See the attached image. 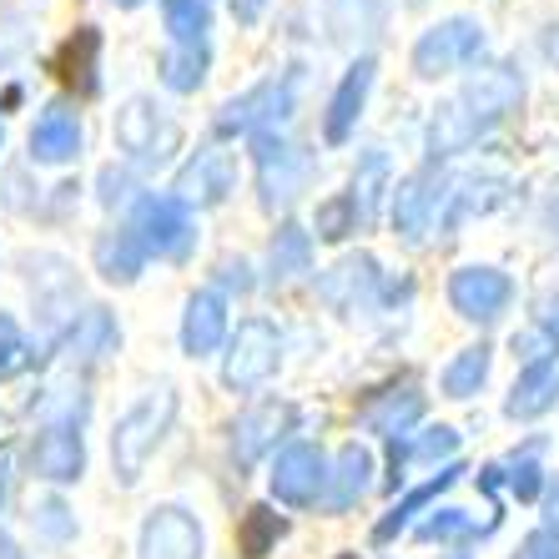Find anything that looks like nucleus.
I'll list each match as a JSON object with an SVG mask.
<instances>
[{"mask_svg":"<svg viewBox=\"0 0 559 559\" xmlns=\"http://www.w3.org/2000/svg\"><path fill=\"white\" fill-rule=\"evenodd\" d=\"M559 399V368L555 364H530L520 373V383H514V393H509L504 414L509 418H539L549 414Z\"/></svg>","mask_w":559,"mask_h":559,"instance_id":"obj_22","label":"nucleus"},{"mask_svg":"<svg viewBox=\"0 0 559 559\" xmlns=\"http://www.w3.org/2000/svg\"><path fill=\"white\" fill-rule=\"evenodd\" d=\"M81 468H86V443H81V418L61 414L51 418L46 429L31 443V474L51 484H76Z\"/></svg>","mask_w":559,"mask_h":559,"instance_id":"obj_8","label":"nucleus"},{"mask_svg":"<svg viewBox=\"0 0 559 559\" xmlns=\"http://www.w3.org/2000/svg\"><path fill=\"white\" fill-rule=\"evenodd\" d=\"M136 559H202V524L192 509H152L142 520V534H136Z\"/></svg>","mask_w":559,"mask_h":559,"instance_id":"obj_9","label":"nucleus"},{"mask_svg":"<svg viewBox=\"0 0 559 559\" xmlns=\"http://www.w3.org/2000/svg\"><path fill=\"white\" fill-rule=\"evenodd\" d=\"M252 162H258V192H262V207L267 212L298 202V192L312 177V156L298 152L283 131H258V136H252Z\"/></svg>","mask_w":559,"mask_h":559,"instance_id":"obj_5","label":"nucleus"},{"mask_svg":"<svg viewBox=\"0 0 559 559\" xmlns=\"http://www.w3.org/2000/svg\"><path fill=\"white\" fill-rule=\"evenodd\" d=\"M389 192V156L378 152H364V162H358V171H353V212H358V227H368L378 212V197Z\"/></svg>","mask_w":559,"mask_h":559,"instance_id":"obj_26","label":"nucleus"},{"mask_svg":"<svg viewBox=\"0 0 559 559\" xmlns=\"http://www.w3.org/2000/svg\"><path fill=\"white\" fill-rule=\"evenodd\" d=\"M167 26L177 46H202L207 40V5L202 0H167Z\"/></svg>","mask_w":559,"mask_h":559,"instance_id":"obj_31","label":"nucleus"},{"mask_svg":"<svg viewBox=\"0 0 559 559\" xmlns=\"http://www.w3.org/2000/svg\"><path fill=\"white\" fill-rule=\"evenodd\" d=\"M338 559H358V555H338Z\"/></svg>","mask_w":559,"mask_h":559,"instance_id":"obj_44","label":"nucleus"},{"mask_svg":"<svg viewBox=\"0 0 559 559\" xmlns=\"http://www.w3.org/2000/svg\"><path fill=\"white\" fill-rule=\"evenodd\" d=\"M102 202L106 207H136V192H131V171H117V167H106L102 171Z\"/></svg>","mask_w":559,"mask_h":559,"instance_id":"obj_37","label":"nucleus"},{"mask_svg":"<svg viewBox=\"0 0 559 559\" xmlns=\"http://www.w3.org/2000/svg\"><path fill=\"white\" fill-rule=\"evenodd\" d=\"M514 559H559V530H534Z\"/></svg>","mask_w":559,"mask_h":559,"instance_id":"obj_38","label":"nucleus"},{"mask_svg":"<svg viewBox=\"0 0 559 559\" xmlns=\"http://www.w3.org/2000/svg\"><path fill=\"white\" fill-rule=\"evenodd\" d=\"M0 146H5V127H0Z\"/></svg>","mask_w":559,"mask_h":559,"instance_id":"obj_43","label":"nucleus"},{"mask_svg":"<svg viewBox=\"0 0 559 559\" xmlns=\"http://www.w3.org/2000/svg\"><path fill=\"white\" fill-rule=\"evenodd\" d=\"M534 328H545L549 338L559 343V293H545V298L534 302Z\"/></svg>","mask_w":559,"mask_h":559,"instance_id":"obj_39","label":"nucleus"},{"mask_svg":"<svg viewBox=\"0 0 559 559\" xmlns=\"http://www.w3.org/2000/svg\"><path fill=\"white\" fill-rule=\"evenodd\" d=\"M171 424H177V389H152L142 404H131L117 418V429H111V474H117V484H127V489L142 484L146 464L171 433Z\"/></svg>","mask_w":559,"mask_h":559,"instance_id":"obj_1","label":"nucleus"},{"mask_svg":"<svg viewBox=\"0 0 559 559\" xmlns=\"http://www.w3.org/2000/svg\"><path fill=\"white\" fill-rule=\"evenodd\" d=\"M277 364H283L277 328L267 318H242L237 333L227 338V353H222V383L233 393H252L277 373Z\"/></svg>","mask_w":559,"mask_h":559,"instance_id":"obj_3","label":"nucleus"},{"mask_svg":"<svg viewBox=\"0 0 559 559\" xmlns=\"http://www.w3.org/2000/svg\"><path fill=\"white\" fill-rule=\"evenodd\" d=\"M489 364H495V353L484 348V343L464 348L454 364L443 368V393H449V399H474V393L484 389V378H489Z\"/></svg>","mask_w":559,"mask_h":559,"instance_id":"obj_28","label":"nucleus"},{"mask_svg":"<svg viewBox=\"0 0 559 559\" xmlns=\"http://www.w3.org/2000/svg\"><path fill=\"white\" fill-rule=\"evenodd\" d=\"M31 343L26 333H21V323H15L11 312H0V378H15L21 368H31Z\"/></svg>","mask_w":559,"mask_h":559,"instance_id":"obj_32","label":"nucleus"},{"mask_svg":"<svg viewBox=\"0 0 559 559\" xmlns=\"http://www.w3.org/2000/svg\"><path fill=\"white\" fill-rule=\"evenodd\" d=\"M368 92H373V61L364 56V61H358L348 76L338 81L333 102H328V117H323V142L328 146H343L353 136V127H358V117H364Z\"/></svg>","mask_w":559,"mask_h":559,"instance_id":"obj_17","label":"nucleus"},{"mask_svg":"<svg viewBox=\"0 0 559 559\" xmlns=\"http://www.w3.org/2000/svg\"><path fill=\"white\" fill-rule=\"evenodd\" d=\"M468 530H474V524H468L464 509H433V520L418 524L424 539H454V534H468Z\"/></svg>","mask_w":559,"mask_h":559,"instance_id":"obj_35","label":"nucleus"},{"mask_svg":"<svg viewBox=\"0 0 559 559\" xmlns=\"http://www.w3.org/2000/svg\"><path fill=\"white\" fill-rule=\"evenodd\" d=\"M418 414H424V393L408 383V389H393L383 399H373L364 408V424L373 433H383V439H393V433H408V424H418Z\"/></svg>","mask_w":559,"mask_h":559,"instance_id":"obj_23","label":"nucleus"},{"mask_svg":"<svg viewBox=\"0 0 559 559\" xmlns=\"http://www.w3.org/2000/svg\"><path fill=\"white\" fill-rule=\"evenodd\" d=\"M117 343H121V328L106 308H86L76 323L66 328V353L81 358V364H96L106 353H117Z\"/></svg>","mask_w":559,"mask_h":559,"instance_id":"obj_21","label":"nucleus"},{"mask_svg":"<svg viewBox=\"0 0 559 559\" xmlns=\"http://www.w3.org/2000/svg\"><path fill=\"white\" fill-rule=\"evenodd\" d=\"M283 534H287L283 514H273L267 504H258V509L242 514V524H237V549H242V559H267Z\"/></svg>","mask_w":559,"mask_h":559,"instance_id":"obj_27","label":"nucleus"},{"mask_svg":"<svg viewBox=\"0 0 559 559\" xmlns=\"http://www.w3.org/2000/svg\"><path fill=\"white\" fill-rule=\"evenodd\" d=\"M227 343V298L217 287H202L187 298L182 312V353L187 358H212Z\"/></svg>","mask_w":559,"mask_h":559,"instance_id":"obj_14","label":"nucleus"},{"mask_svg":"<svg viewBox=\"0 0 559 559\" xmlns=\"http://www.w3.org/2000/svg\"><path fill=\"white\" fill-rule=\"evenodd\" d=\"M509 298H514V283H509L499 267H459L449 277V302H454L459 318L468 323H495L504 318Z\"/></svg>","mask_w":559,"mask_h":559,"instance_id":"obj_11","label":"nucleus"},{"mask_svg":"<svg viewBox=\"0 0 559 559\" xmlns=\"http://www.w3.org/2000/svg\"><path fill=\"white\" fill-rule=\"evenodd\" d=\"M287 424H293V404L267 399V404L248 408V414L233 424V454H237V464H252L262 449H273V443L283 439Z\"/></svg>","mask_w":559,"mask_h":559,"instance_id":"obj_18","label":"nucleus"},{"mask_svg":"<svg viewBox=\"0 0 559 559\" xmlns=\"http://www.w3.org/2000/svg\"><path fill=\"white\" fill-rule=\"evenodd\" d=\"M368 489H373V454H368L364 443H348V449L338 454V464H333V474H328V499L323 504L333 509V514H343V509H353Z\"/></svg>","mask_w":559,"mask_h":559,"instance_id":"obj_19","label":"nucleus"},{"mask_svg":"<svg viewBox=\"0 0 559 559\" xmlns=\"http://www.w3.org/2000/svg\"><path fill=\"white\" fill-rule=\"evenodd\" d=\"M549 530H559V489L549 495Z\"/></svg>","mask_w":559,"mask_h":559,"instance_id":"obj_42","label":"nucleus"},{"mask_svg":"<svg viewBox=\"0 0 559 559\" xmlns=\"http://www.w3.org/2000/svg\"><path fill=\"white\" fill-rule=\"evenodd\" d=\"M267 267H273V283H293L312 267V237L302 233L298 222H283L273 237V248H267Z\"/></svg>","mask_w":559,"mask_h":559,"instance_id":"obj_24","label":"nucleus"},{"mask_svg":"<svg viewBox=\"0 0 559 559\" xmlns=\"http://www.w3.org/2000/svg\"><path fill=\"white\" fill-rule=\"evenodd\" d=\"M131 233L142 237L146 258H167V262H187L197 248V212L182 207L171 192H146L136 197V207H131Z\"/></svg>","mask_w":559,"mask_h":559,"instance_id":"obj_2","label":"nucleus"},{"mask_svg":"<svg viewBox=\"0 0 559 559\" xmlns=\"http://www.w3.org/2000/svg\"><path fill=\"white\" fill-rule=\"evenodd\" d=\"M348 233H358V212H353V197H333L318 207V237L323 242H343Z\"/></svg>","mask_w":559,"mask_h":559,"instance_id":"obj_33","label":"nucleus"},{"mask_svg":"<svg viewBox=\"0 0 559 559\" xmlns=\"http://www.w3.org/2000/svg\"><path fill=\"white\" fill-rule=\"evenodd\" d=\"M408 449V459H418V464H439V459H449L459 449V433L454 429H429V433H418L414 443H404Z\"/></svg>","mask_w":559,"mask_h":559,"instance_id":"obj_34","label":"nucleus"},{"mask_svg":"<svg viewBox=\"0 0 559 559\" xmlns=\"http://www.w3.org/2000/svg\"><path fill=\"white\" fill-rule=\"evenodd\" d=\"M81 156V117L71 106H46L31 127V162L40 167H66V162H76Z\"/></svg>","mask_w":559,"mask_h":559,"instance_id":"obj_15","label":"nucleus"},{"mask_svg":"<svg viewBox=\"0 0 559 559\" xmlns=\"http://www.w3.org/2000/svg\"><path fill=\"white\" fill-rule=\"evenodd\" d=\"M318 293H323L333 308L343 312V318H353V312H368L378 298V262L373 258H343L333 273H323V283H318Z\"/></svg>","mask_w":559,"mask_h":559,"instance_id":"obj_16","label":"nucleus"},{"mask_svg":"<svg viewBox=\"0 0 559 559\" xmlns=\"http://www.w3.org/2000/svg\"><path fill=\"white\" fill-rule=\"evenodd\" d=\"M117 146L127 152L131 167H167L171 152L182 146V127L146 96H131L117 111Z\"/></svg>","mask_w":559,"mask_h":559,"instance_id":"obj_4","label":"nucleus"},{"mask_svg":"<svg viewBox=\"0 0 559 559\" xmlns=\"http://www.w3.org/2000/svg\"><path fill=\"white\" fill-rule=\"evenodd\" d=\"M202 66H207V51H202V46H177V51L162 61V81H167L171 92H197L202 76H207Z\"/></svg>","mask_w":559,"mask_h":559,"instance_id":"obj_30","label":"nucleus"},{"mask_svg":"<svg viewBox=\"0 0 559 559\" xmlns=\"http://www.w3.org/2000/svg\"><path fill=\"white\" fill-rule=\"evenodd\" d=\"M454 479H459V468H439V474H433L429 484H418V489H408V495L389 509V520H378L373 539H378V545H389L393 534H399V530H408V524H414V514H418V509H424V504H433V499H439V495H443V489H449V484H454Z\"/></svg>","mask_w":559,"mask_h":559,"instance_id":"obj_25","label":"nucleus"},{"mask_svg":"<svg viewBox=\"0 0 559 559\" xmlns=\"http://www.w3.org/2000/svg\"><path fill=\"white\" fill-rule=\"evenodd\" d=\"M36 524L46 534H51V539H71V530H76V520H71V509L61 504V499H46V504L36 509Z\"/></svg>","mask_w":559,"mask_h":559,"instance_id":"obj_36","label":"nucleus"},{"mask_svg":"<svg viewBox=\"0 0 559 559\" xmlns=\"http://www.w3.org/2000/svg\"><path fill=\"white\" fill-rule=\"evenodd\" d=\"M267 484H273L277 504L312 509V504H318V495L328 489V459H323V449H318V443H287L283 454L273 459Z\"/></svg>","mask_w":559,"mask_h":559,"instance_id":"obj_6","label":"nucleus"},{"mask_svg":"<svg viewBox=\"0 0 559 559\" xmlns=\"http://www.w3.org/2000/svg\"><path fill=\"white\" fill-rule=\"evenodd\" d=\"M484 51V26L479 21H443V26L424 31L414 46V71L424 81H439L459 66H468Z\"/></svg>","mask_w":559,"mask_h":559,"instance_id":"obj_7","label":"nucleus"},{"mask_svg":"<svg viewBox=\"0 0 559 559\" xmlns=\"http://www.w3.org/2000/svg\"><path fill=\"white\" fill-rule=\"evenodd\" d=\"M146 267V248L142 237L131 233V227H111V233L96 237V273L106 277V283H136Z\"/></svg>","mask_w":559,"mask_h":559,"instance_id":"obj_20","label":"nucleus"},{"mask_svg":"<svg viewBox=\"0 0 559 559\" xmlns=\"http://www.w3.org/2000/svg\"><path fill=\"white\" fill-rule=\"evenodd\" d=\"M443 192L449 182H433V171H414L393 187V233L404 242H424L443 217Z\"/></svg>","mask_w":559,"mask_h":559,"instance_id":"obj_10","label":"nucleus"},{"mask_svg":"<svg viewBox=\"0 0 559 559\" xmlns=\"http://www.w3.org/2000/svg\"><path fill=\"white\" fill-rule=\"evenodd\" d=\"M524 96V81L514 66H495V71H484L479 81H468V92L459 96V106L468 111V121L479 131H489L495 121H504Z\"/></svg>","mask_w":559,"mask_h":559,"instance_id":"obj_13","label":"nucleus"},{"mask_svg":"<svg viewBox=\"0 0 559 559\" xmlns=\"http://www.w3.org/2000/svg\"><path fill=\"white\" fill-rule=\"evenodd\" d=\"M237 182V167L233 156L217 152V146H202V152L187 162L182 171H177V187H171V197L182 202V207H217V202H227V192H233Z\"/></svg>","mask_w":559,"mask_h":559,"instance_id":"obj_12","label":"nucleus"},{"mask_svg":"<svg viewBox=\"0 0 559 559\" xmlns=\"http://www.w3.org/2000/svg\"><path fill=\"white\" fill-rule=\"evenodd\" d=\"M96 51H102V40H96V31L86 26L76 40H66V56H61V81L66 86H76V92L92 96L102 81H96Z\"/></svg>","mask_w":559,"mask_h":559,"instance_id":"obj_29","label":"nucleus"},{"mask_svg":"<svg viewBox=\"0 0 559 559\" xmlns=\"http://www.w3.org/2000/svg\"><path fill=\"white\" fill-rule=\"evenodd\" d=\"M509 484H514V495H520V499H534V495H539V464H534V459H524V464L514 468V479H509Z\"/></svg>","mask_w":559,"mask_h":559,"instance_id":"obj_40","label":"nucleus"},{"mask_svg":"<svg viewBox=\"0 0 559 559\" xmlns=\"http://www.w3.org/2000/svg\"><path fill=\"white\" fill-rule=\"evenodd\" d=\"M222 283H227V287L237 283V293H248V287H252V277H248V262H227V267H222Z\"/></svg>","mask_w":559,"mask_h":559,"instance_id":"obj_41","label":"nucleus"}]
</instances>
